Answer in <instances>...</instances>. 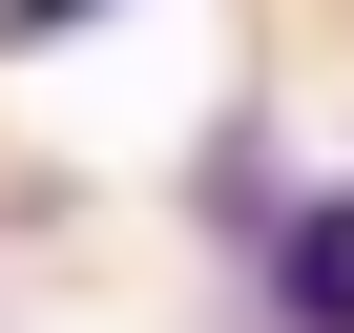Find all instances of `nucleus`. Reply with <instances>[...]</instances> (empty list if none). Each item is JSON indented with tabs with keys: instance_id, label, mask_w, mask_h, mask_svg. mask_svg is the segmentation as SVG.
<instances>
[{
	"instance_id": "f257e3e1",
	"label": "nucleus",
	"mask_w": 354,
	"mask_h": 333,
	"mask_svg": "<svg viewBox=\"0 0 354 333\" xmlns=\"http://www.w3.org/2000/svg\"><path fill=\"white\" fill-rule=\"evenodd\" d=\"M250 292H271V333H354V188H292L250 229Z\"/></svg>"
},
{
	"instance_id": "f03ea898",
	"label": "nucleus",
	"mask_w": 354,
	"mask_h": 333,
	"mask_svg": "<svg viewBox=\"0 0 354 333\" xmlns=\"http://www.w3.org/2000/svg\"><path fill=\"white\" fill-rule=\"evenodd\" d=\"M63 21H104V0H0V63H21V42H63Z\"/></svg>"
}]
</instances>
